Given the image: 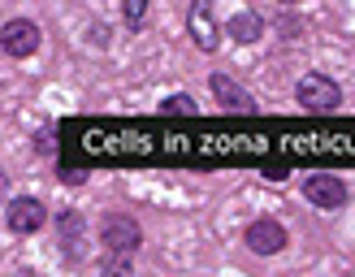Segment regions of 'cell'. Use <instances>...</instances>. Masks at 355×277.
<instances>
[{"instance_id": "6da1fadb", "label": "cell", "mask_w": 355, "mask_h": 277, "mask_svg": "<svg viewBox=\"0 0 355 277\" xmlns=\"http://www.w3.org/2000/svg\"><path fill=\"white\" fill-rule=\"evenodd\" d=\"M295 100L304 104L308 113L329 117V113L343 109V87L334 82L329 74H304V78H299V87H295Z\"/></svg>"}, {"instance_id": "7a4b0ae2", "label": "cell", "mask_w": 355, "mask_h": 277, "mask_svg": "<svg viewBox=\"0 0 355 277\" xmlns=\"http://www.w3.org/2000/svg\"><path fill=\"white\" fill-rule=\"evenodd\" d=\"M100 242L109 256H135L144 247V225H139L130 213H109L100 221Z\"/></svg>"}, {"instance_id": "3957f363", "label": "cell", "mask_w": 355, "mask_h": 277, "mask_svg": "<svg viewBox=\"0 0 355 277\" xmlns=\"http://www.w3.org/2000/svg\"><path fill=\"white\" fill-rule=\"evenodd\" d=\"M40 44H44V30H40V22H31V17H9V22L0 26V48H5V57H13V61L35 57Z\"/></svg>"}, {"instance_id": "277c9868", "label": "cell", "mask_w": 355, "mask_h": 277, "mask_svg": "<svg viewBox=\"0 0 355 277\" xmlns=\"http://www.w3.org/2000/svg\"><path fill=\"white\" fill-rule=\"evenodd\" d=\"M5 225H9V234L17 238H31V234H40L44 225H48V208L40 195H17L5 204Z\"/></svg>"}, {"instance_id": "5b68a950", "label": "cell", "mask_w": 355, "mask_h": 277, "mask_svg": "<svg viewBox=\"0 0 355 277\" xmlns=\"http://www.w3.org/2000/svg\"><path fill=\"white\" fill-rule=\"evenodd\" d=\"M304 199H308L312 208H325V213H334V208H347L351 186L338 178V173H308V178H304Z\"/></svg>"}, {"instance_id": "8992f818", "label": "cell", "mask_w": 355, "mask_h": 277, "mask_svg": "<svg viewBox=\"0 0 355 277\" xmlns=\"http://www.w3.org/2000/svg\"><path fill=\"white\" fill-rule=\"evenodd\" d=\"M208 87H212V96H217V104H221L225 113H239V117H256V113H260L256 96L247 91L243 82H234L230 74H212V78H208Z\"/></svg>"}, {"instance_id": "52a82bcc", "label": "cell", "mask_w": 355, "mask_h": 277, "mask_svg": "<svg viewBox=\"0 0 355 277\" xmlns=\"http://www.w3.org/2000/svg\"><path fill=\"white\" fill-rule=\"evenodd\" d=\"M243 242H247V247H252L256 256H277V251L291 242V234H286V225H282L277 217H260V221L247 225Z\"/></svg>"}, {"instance_id": "ba28073f", "label": "cell", "mask_w": 355, "mask_h": 277, "mask_svg": "<svg viewBox=\"0 0 355 277\" xmlns=\"http://www.w3.org/2000/svg\"><path fill=\"white\" fill-rule=\"evenodd\" d=\"M187 26H191L195 48H204V52H217L221 48V26H217V17H212V5L200 0V5L187 13Z\"/></svg>"}, {"instance_id": "9c48e42d", "label": "cell", "mask_w": 355, "mask_h": 277, "mask_svg": "<svg viewBox=\"0 0 355 277\" xmlns=\"http://www.w3.org/2000/svg\"><path fill=\"white\" fill-rule=\"evenodd\" d=\"M221 35H230L234 44H256L260 35H264V17H260V13H252V9L230 13V22L221 26Z\"/></svg>"}, {"instance_id": "30bf717a", "label": "cell", "mask_w": 355, "mask_h": 277, "mask_svg": "<svg viewBox=\"0 0 355 277\" xmlns=\"http://www.w3.org/2000/svg\"><path fill=\"white\" fill-rule=\"evenodd\" d=\"M83 230H87L83 213H57V234H61V242H65V251H69V256H78Z\"/></svg>"}, {"instance_id": "8fae6325", "label": "cell", "mask_w": 355, "mask_h": 277, "mask_svg": "<svg viewBox=\"0 0 355 277\" xmlns=\"http://www.w3.org/2000/svg\"><path fill=\"white\" fill-rule=\"evenodd\" d=\"M161 117H195V96L187 91H173L161 100Z\"/></svg>"}, {"instance_id": "7c38bea8", "label": "cell", "mask_w": 355, "mask_h": 277, "mask_svg": "<svg viewBox=\"0 0 355 277\" xmlns=\"http://www.w3.org/2000/svg\"><path fill=\"white\" fill-rule=\"evenodd\" d=\"M135 269H130V256H109L104 251V260H100V277H130Z\"/></svg>"}, {"instance_id": "4fadbf2b", "label": "cell", "mask_w": 355, "mask_h": 277, "mask_svg": "<svg viewBox=\"0 0 355 277\" xmlns=\"http://www.w3.org/2000/svg\"><path fill=\"white\" fill-rule=\"evenodd\" d=\"M35 152H40V156H57V126H52V121L35 130Z\"/></svg>"}, {"instance_id": "5bb4252c", "label": "cell", "mask_w": 355, "mask_h": 277, "mask_svg": "<svg viewBox=\"0 0 355 277\" xmlns=\"http://www.w3.org/2000/svg\"><path fill=\"white\" fill-rule=\"evenodd\" d=\"M144 13H148L144 0H130V5H121V17H126V26H139V22H144Z\"/></svg>"}, {"instance_id": "9a60e30c", "label": "cell", "mask_w": 355, "mask_h": 277, "mask_svg": "<svg viewBox=\"0 0 355 277\" xmlns=\"http://www.w3.org/2000/svg\"><path fill=\"white\" fill-rule=\"evenodd\" d=\"M61 178H65L69 186H78V182H83V169H74V165H65V169H61Z\"/></svg>"}, {"instance_id": "2e32d148", "label": "cell", "mask_w": 355, "mask_h": 277, "mask_svg": "<svg viewBox=\"0 0 355 277\" xmlns=\"http://www.w3.org/2000/svg\"><path fill=\"white\" fill-rule=\"evenodd\" d=\"M0 199H5V173H0Z\"/></svg>"}]
</instances>
